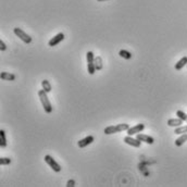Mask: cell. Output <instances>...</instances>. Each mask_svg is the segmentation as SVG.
Instances as JSON below:
<instances>
[{
    "mask_svg": "<svg viewBox=\"0 0 187 187\" xmlns=\"http://www.w3.org/2000/svg\"><path fill=\"white\" fill-rule=\"evenodd\" d=\"M38 97H39L40 102H41L42 107H44L45 112H47V113L52 112L53 108H52V106H51V102L49 101V99H48L47 92H46L44 89H40L39 92H38Z\"/></svg>",
    "mask_w": 187,
    "mask_h": 187,
    "instance_id": "1",
    "label": "cell"
},
{
    "mask_svg": "<svg viewBox=\"0 0 187 187\" xmlns=\"http://www.w3.org/2000/svg\"><path fill=\"white\" fill-rule=\"evenodd\" d=\"M128 128H130V125L126 124V123H122V124L111 125V126L106 127L103 133H105L106 135H111V134H115V133L123 132V131H127Z\"/></svg>",
    "mask_w": 187,
    "mask_h": 187,
    "instance_id": "2",
    "label": "cell"
},
{
    "mask_svg": "<svg viewBox=\"0 0 187 187\" xmlns=\"http://www.w3.org/2000/svg\"><path fill=\"white\" fill-rule=\"evenodd\" d=\"M13 32H14L15 35L18 36L23 42H25V44H31V42H32V37H31L30 35H27L23 30H21V28H19V27H15L14 30H13Z\"/></svg>",
    "mask_w": 187,
    "mask_h": 187,
    "instance_id": "3",
    "label": "cell"
},
{
    "mask_svg": "<svg viewBox=\"0 0 187 187\" xmlns=\"http://www.w3.org/2000/svg\"><path fill=\"white\" fill-rule=\"evenodd\" d=\"M45 162L47 163V164L49 165V167H51V169H52L55 172H60V171H61L60 164L56 162V160L53 159L51 156H49V155L45 156Z\"/></svg>",
    "mask_w": 187,
    "mask_h": 187,
    "instance_id": "4",
    "label": "cell"
},
{
    "mask_svg": "<svg viewBox=\"0 0 187 187\" xmlns=\"http://www.w3.org/2000/svg\"><path fill=\"white\" fill-rule=\"evenodd\" d=\"M64 34L63 33H59V34H57V35L55 36V37H52L51 39L49 40V42H48V45L50 46V47H55V46L59 45L61 41H62L63 39H64Z\"/></svg>",
    "mask_w": 187,
    "mask_h": 187,
    "instance_id": "5",
    "label": "cell"
},
{
    "mask_svg": "<svg viewBox=\"0 0 187 187\" xmlns=\"http://www.w3.org/2000/svg\"><path fill=\"white\" fill-rule=\"evenodd\" d=\"M144 128H145V125L142 124V123H139V124L135 125V126L130 127V128H128L126 132H127V135L133 136V135H136V134H138V133L142 132V131H144Z\"/></svg>",
    "mask_w": 187,
    "mask_h": 187,
    "instance_id": "6",
    "label": "cell"
},
{
    "mask_svg": "<svg viewBox=\"0 0 187 187\" xmlns=\"http://www.w3.org/2000/svg\"><path fill=\"white\" fill-rule=\"evenodd\" d=\"M124 142L125 144H127V145L130 146H133V147H140V145H142V142L140 140H138L137 138H133L132 136H130V135H127L126 137H124Z\"/></svg>",
    "mask_w": 187,
    "mask_h": 187,
    "instance_id": "7",
    "label": "cell"
},
{
    "mask_svg": "<svg viewBox=\"0 0 187 187\" xmlns=\"http://www.w3.org/2000/svg\"><path fill=\"white\" fill-rule=\"evenodd\" d=\"M136 138H137L138 140H140V142H146V144H149V145H152V144L155 142V139H153L151 136L146 135V134H140V133H138V134H136Z\"/></svg>",
    "mask_w": 187,
    "mask_h": 187,
    "instance_id": "8",
    "label": "cell"
},
{
    "mask_svg": "<svg viewBox=\"0 0 187 187\" xmlns=\"http://www.w3.org/2000/svg\"><path fill=\"white\" fill-rule=\"evenodd\" d=\"M94 140H95V137H94V136H87V137H85V138H83V139H81L80 142H77V145H78V147H80V148H85L86 146L90 145Z\"/></svg>",
    "mask_w": 187,
    "mask_h": 187,
    "instance_id": "9",
    "label": "cell"
},
{
    "mask_svg": "<svg viewBox=\"0 0 187 187\" xmlns=\"http://www.w3.org/2000/svg\"><path fill=\"white\" fill-rule=\"evenodd\" d=\"M183 122L184 121L181 120V119H170L169 121H167V125L171 127H177V126H181V125L183 124Z\"/></svg>",
    "mask_w": 187,
    "mask_h": 187,
    "instance_id": "10",
    "label": "cell"
},
{
    "mask_svg": "<svg viewBox=\"0 0 187 187\" xmlns=\"http://www.w3.org/2000/svg\"><path fill=\"white\" fill-rule=\"evenodd\" d=\"M185 65H187V57H183L180 61H177V63H175V70L181 71Z\"/></svg>",
    "mask_w": 187,
    "mask_h": 187,
    "instance_id": "11",
    "label": "cell"
},
{
    "mask_svg": "<svg viewBox=\"0 0 187 187\" xmlns=\"http://www.w3.org/2000/svg\"><path fill=\"white\" fill-rule=\"evenodd\" d=\"M185 142H187V133H185V134H182L180 137L175 140V146H176V147H181V146L184 145Z\"/></svg>",
    "mask_w": 187,
    "mask_h": 187,
    "instance_id": "12",
    "label": "cell"
},
{
    "mask_svg": "<svg viewBox=\"0 0 187 187\" xmlns=\"http://www.w3.org/2000/svg\"><path fill=\"white\" fill-rule=\"evenodd\" d=\"M0 77H1V80H3V81H14L15 78H16V76H15L14 74H12V73L2 72L1 73V75H0Z\"/></svg>",
    "mask_w": 187,
    "mask_h": 187,
    "instance_id": "13",
    "label": "cell"
},
{
    "mask_svg": "<svg viewBox=\"0 0 187 187\" xmlns=\"http://www.w3.org/2000/svg\"><path fill=\"white\" fill-rule=\"evenodd\" d=\"M0 146L2 148L7 147V137H5V132L3 130L0 131Z\"/></svg>",
    "mask_w": 187,
    "mask_h": 187,
    "instance_id": "14",
    "label": "cell"
},
{
    "mask_svg": "<svg viewBox=\"0 0 187 187\" xmlns=\"http://www.w3.org/2000/svg\"><path fill=\"white\" fill-rule=\"evenodd\" d=\"M119 55H120V57H122L123 59H125V60H130V59H132V53L130 52V51H127V50H120V52H119Z\"/></svg>",
    "mask_w": 187,
    "mask_h": 187,
    "instance_id": "15",
    "label": "cell"
},
{
    "mask_svg": "<svg viewBox=\"0 0 187 187\" xmlns=\"http://www.w3.org/2000/svg\"><path fill=\"white\" fill-rule=\"evenodd\" d=\"M41 86H42V89L45 90L46 92H51V89H52V88H51V85H50V83L48 82L47 80H44L41 82Z\"/></svg>",
    "mask_w": 187,
    "mask_h": 187,
    "instance_id": "16",
    "label": "cell"
},
{
    "mask_svg": "<svg viewBox=\"0 0 187 187\" xmlns=\"http://www.w3.org/2000/svg\"><path fill=\"white\" fill-rule=\"evenodd\" d=\"M174 133L176 135H182V134H185V133H187V125H185V126H177L176 128H175Z\"/></svg>",
    "mask_w": 187,
    "mask_h": 187,
    "instance_id": "17",
    "label": "cell"
},
{
    "mask_svg": "<svg viewBox=\"0 0 187 187\" xmlns=\"http://www.w3.org/2000/svg\"><path fill=\"white\" fill-rule=\"evenodd\" d=\"M86 59H87V64H89V63H95V56H94V53L92 51H88L86 53Z\"/></svg>",
    "mask_w": 187,
    "mask_h": 187,
    "instance_id": "18",
    "label": "cell"
},
{
    "mask_svg": "<svg viewBox=\"0 0 187 187\" xmlns=\"http://www.w3.org/2000/svg\"><path fill=\"white\" fill-rule=\"evenodd\" d=\"M176 115L178 119H181V120L183 121H187V114L184 112V111H182V110H177L176 111Z\"/></svg>",
    "mask_w": 187,
    "mask_h": 187,
    "instance_id": "19",
    "label": "cell"
},
{
    "mask_svg": "<svg viewBox=\"0 0 187 187\" xmlns=\"http://www.w3.org/2000/svg\"><path fill=\"white\" fill-rule=\"evenodd\" d=\"M95 65H96V70H100L101 67H102V61H101V58L100 57H97V58H95Z\"/></svg>",
    "mask_w": 187,
    "mask_h": 187,
    "instance_id": "20",
    "label": "cell"
},
{
    "mask_svg": "<svg viewBox=\"0 0 187 187\" xmlns=\"http://www.w3.org/2000/svg\"><path fill=\"white\" fill-rule=\"evenodd\" d=\"M11 163L10 158H0V164L1 165H8Z\"/></svg>",
    "mask_w": 187,
    "mask_h": 187,
    "instance_id": "21",
    "label": "cell"
},
{
    "mask_svg": "<svg viewBox=\"0 0 187 187\" xmlns=\"http://www.w3.org/2000/svg\"><path fill=\"white\" fill-rule=\"evenodd\" d=\"M0 50H1V51H5V50H7V46H5V44L2 40H0Z\"/></svg>",
    "mask_w": 187,
    "mask_h": 187,
    "instance_id": "22",
    "label": "cell"
},
{
    "mask_svg": "<svg viewBox=\"0 0 187 187\" xmlns=\"http://www.w3.org/2000/svg\"><path fill=\"white\" fill-rule=\"evenodd\" d=\"M67 187H73V186H75V181H74V180H70V181H67Z\"/></svg>",
    "mask_w": 187,
    "mask_h": 187,
    "instance_id": "23",
    "label": "cell"
},
{
    "mask_svg": "<svg viewBox=\"0 0 187 187\" xmlns=\"http://www.w3.org/2000/svg\"><path fill=\"white\" fill-rule=\"evenodd\" d=\"M97 1H108V0H97Z\"/></svg>",
    "mask_w": 187,
    "mask_h": 187,
    "instance_id": "24",
    "label": "cell"
}]
</instances>
